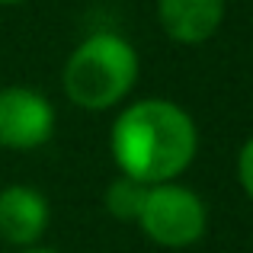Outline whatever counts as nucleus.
I'll use <instances>...</instances> for the list:
<instances>
[{"label":"nucleus","instance_id":"7","mask_svg":"<svg viewBox=\"0 0 253 253\" xmlns=\"http://www.w3.org/2000/svg\"><path fill=\"white\" fill-rule=\"evenodd\" d=\"M144 196H148V186L131 179V176H125V173H119L109 183V189H106V211H109L116 221H138Z\"/></svg>","mask_w":253,"mask_h":253},{"label":"nucleus","instance_id":"2","mask_svg":"<svg viewBox=\"0 0 253 253\" xmlns=\"http://www.w3.org/2000/svg\"><path fill=\"white\" fill-rule=\"evenodd\" d=\"M138 81V51L116 32H93L68 55L61 71L64 96L86 112L119 106Z\"/></svg>","mask_w":253,"mask_h":253},{"label":"nucleus","instance_id":"5","mask_svg":"<svg viewBox=\"0 0 253 253\" xmlns=\"http://www.w3.org/2000/svg\"><path fill=\"white\" fill-rule=\"evenodd\" d=\"M48 199L32 186L0 189V237L13 247H32L48 228Z\"/></svg>","mask_w":253,"mask_h":253},{"label":"nucleus","instance_id":"9","mask_svg":"<svg viewBox=\"0 0 253 253\" xmlns=\"http://www.w3.org/2000/svg\"><path fill=\"white\" fill-rule=\"evenodd\" d=\"M13 3H23V0H0V6H13Z\"/></svg>","mask_w":253,"mask_h":253},{"label":"nucleus","instance_id":"10","mask_svg":"<svg viewBox=\"0 0 253 253\" xmlns=\"http://www.w3.org/2000/svg\"><path fill=\"white\" fill-rule=\"evenodd\" d=\"M23 253H55V250H39L36 247V250H23Z\"/></svg>","mask_w":253,"mask_h":253},{"label":"nucleus","instance_id":"1","mask_svg":"<svg viewBox=\"0 0 253 253\" xmlns=\"http://www.w3.org/2000/svg\"><path fill=\"white\" fill-rule=\"evenodd\" d=\"M109 148L119 173L157 186L189 170L199 151V128L183 106L151 96L125 106L116 116Z\"/></svg>","mask_w":253,"mask_h":253},{"label":"nucleus","instance_id":"6","mask_svg":"<svg viewBox=\"0 0 253 253\" xmlns=\"http://www.w3.org/2000/svg\"><path fill=\"white\" fill-rule=\"evenodd\" d=\"M164 32L179 45H202L221 29L224 0H157Z\"/></svg>","mask_w":253,"mask_h":253},{"label":"nucleus","instance_id":"4","mask_svg":"<svg viewBox=\"0 0 253 253\" xmlns=\"http://www.w3.org/2000/svg\"><path fill=\"white\" fill-rule=\"evenodd\" d=\"M55 135V106L29 86L0 90V148L36 151Z\"/></svg>","mask_w":253,"mask_h":253},{"label":"nucleus","instance_id":"3","mask_svg":"<svg viewBox=\"0 0 253 253\" xmlns=\"http://www.w3.org/2000/svg\"><path fill=\"white\" fill-rule=\"evenodd\" d=\"M135 224L157 247L186 250L205 237V231H209V209H205L199 192L170 179V183L148 186V196H144L141 215H138Z\"/></svg>","mask_w":253,"mask_h":253},{"label":"nucleus","instance_id":"8","mask_svg":"<svg viewBox=\"0 0 253 253\" xmlns=\"http://www.w3.org/2000/svg\"><path fill=\"white\" fill-rule=\"evenodd\" d=\"M237 179H241V189L247 192V199L253 202V138H247L237 154Z\"/></svg>","mask_w":253,"mask_h":253}]
</instances>
